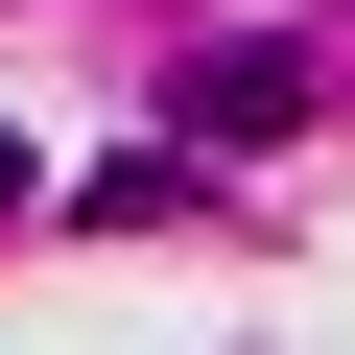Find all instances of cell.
I'll use <instances>...</instances> for the list:
<instances>
[{"label":"cell","instance_id":"cell-1","mask_svg":"<svg viewBox=\"0 0 355 355\" xmlns=\"http://www.w3.org/2000/svg\"><path fill=\"white\" fill-rule=\"evenodd\" d=\"M308 119V48H190V95H166V142H284Z\"/></svg>","mask_w":355,"mask_h":355}]
</instances>
